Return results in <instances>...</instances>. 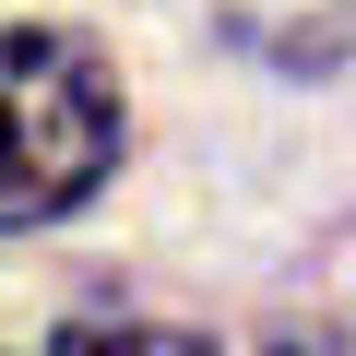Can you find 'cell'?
<instances>
[{
    "instance_id": "obj_2",
    "label": "cell",
    "mask_w": 356,
    "mask_h": 356,
    "mask_svg": "<svg viewBox=\"0 0 356 356\" xmlns=\"http://www.w3.org/2000/svg\"><path fill=\"white\" fill-rule=\"evenodd\" d=\"M60 356H214V344H202V332H166V321H119V332H107V321H72Z\"/></svg>"
},
{
    "instance_id": "obj_3",
    "label": "cell",
    "mask_w": 356,
    "mask_h": 356,
    "mask_svg": "<svg viewBox=\"0 0 356 356\" xmlns=\"http://www.w3.org/2000/svg\"><path fill=\"white\" fill-rule=\"evenodd\" d=\"M273 356H344L332 332H273Z\"/></svg>"
},
{
    "instance_id": "obj_1",
    "label": "cell",
    "mask_w": 356,
    "mask_h": 356,
    "mask_svg": "<svg viewBox=\"0 0 356 356\" xmlns=\"http://www.w3.org/2000/svg\"><path fill=\"white\" fill-rule=\"evenodd\" d=\"M119 166V83L60 24H0V226L72 214Z\"/></svg>"
}]
</instances>
